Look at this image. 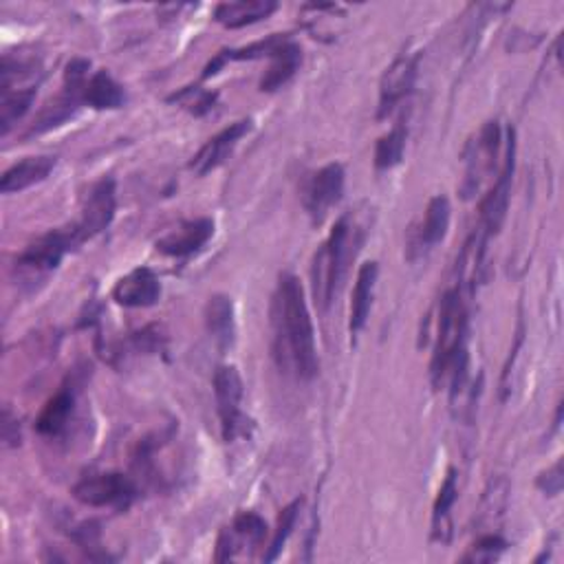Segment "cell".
Masks as SVG:
<instances>
[{"mask_svg": "<svg viewBox=\"0 0 564 564\" xmlns=\"http://www.w3.org/2000/svg\"><path fill=\"white\" fill-rule=\"evenodd\" d=\"M450 217H452V208L447 197H434L428 208H426V217L419 225V230L413 236V245L410 249H415L417 254H426L430 252L434 245H439L450 228Z\"/></svg>", "mask_w": 564, "mask_h": 564, "instance_id": "cell-18", "label": "cell"}, {"mask_svg": "<svg viewBox=\"0 0 564 564\" xmlns=\"http://www.w3.org/2000/svg\"><path fill=\"white\" fill-rule=\"evenodd\" d=\"M115 210H118L115 181L102 179V181L93 185V191L88 193V197L84 201L79 221L73 223L79 243H86L93 236H98L100 232H105L113 223Z\"/></svg>", "mask_w": 564, "mask_h": 564, "instance_id": "cell-6", "label": "cell"}, {"mask_svg": "<svg viewBox=\"0 0 564 564\" xmlns=\"http://www.w3.org/2000/svg\"><path fill=\"white\" fill-rule=\"evenodd\" d=\"M73 410H75V393L71 389H62L40 410V415L36 419L38 434H42L47 439L62 437L71 424Z\"/></svg>", "mask_w": 564, "mask_h": 564, "instance_id": "cell-21", "label": "cell"}, {"mask_svg": "<svg viewBox=\"0 0 564 564\" xmlns=\"http://www.w3.org/2000/svg\"><path fill=\"white\" fill-rule=\"evenodd\" d=\"M278 10L273 0H238V3H221L214 10L217 23L228 29H241L269 19Z\"/></svg>", "mask_w": 564, "mask_h": 564, "instance_id": "cell-20", "label": "cell"}, {"mask_svg": "<svg viewBox=\"0 0 564 564\" xmlns=\"http://www.w3.org/2000/svg\"><path fill=\"white\" fill-rule=\"evenodd\" d=\"M137 496V486L122 473H105L84 477L73 486V499L88 507L126 510Z\"/></svg>", "mask_w": 564, "mask_h": 564, "instance_id": "cell-5", "label": "cell"}, {"mask_svg": "<svg viewBox=\"0 0 564 564\" xmlns=\"http://www.w3.org/2000/svg\"><path fill=\"white\" fill-rule=\"evenodd\" d=\"M505 549H507V542H505L501 536L490 534V536H483V538H479V540L475 542L473 551H469V553L465 555V560H467V562H492V560H496Z\"/></svg>", "mask_w": 564, "mask_h": 564, "instance_id": "cell-28", "label": "cell"}, {"mask_svg": "<svg viewBox=\"0 0 564 564\" xmlns=\"http://www.w3.org/2000/svg\"><path fill=\"white\" fill-rule=\"evenodd\" d=\"M252 131V120H241L236 124H230L219 135L208 139V144L193 157L191 170L199 176H206L208 172L217 170L225 163V159L232 155V150L238 146V142Z\"/></svg>", "mask_w": 564, "mask_h": 564, "instance_id": "cell-14", "label": "cell"}, {"mask_svg": "<svg viewBox=\"0 0 564 564\" xmlns=\"http://www.w3.org/2000/svg\"><path fill=\"white\" fill-rule=\"evenodd\" d=\"M214 236V223L210 219H195V221H185L179 228H174L172 232H168L165 236H161L155 245L157 252L172 256V258H185L193 256L199 249H204V245Z\"/></svg>", "mask_w": 564, "mask_h": 564, "instance_id": "cell-15", "label": "cell"}, {"mask_svg": "<svg viewBox=\"0 0 564 564\" xmlns=\"http://www.w3.org/2000/svg\"><path fill=\"white\" fill-rule=\"evenodd\" d=\"M359 241L355 238V228L351 225L348 217L340 219L329 238L320 245V249L314 254L311 262V287H314V301L320 311H327L333 303L335 290L340 280L344 278V271L348 267V260L355 258V245Z\"/></svg>", "mask_w": 564, "mask_h": 564, "instance_id": "cell-2", "label": "cell"}, {"mask_svg": "<svg viewBox=\"0 0 564 564\" xmlns=\"http://www.w3.org/2000/svg\"><path fill=\"white\" fill-rule=\"evenodd\" d=\"M301 507L303 503L301 501H294L292 505H287L285 510L280 512L278 516V529L271 538V544H269V551L265 553V562H273L278 557V553L282 551V547H285V542L290 540L294 527H296V520H298V514H301Z\"/></svg>", "mask_w": 564, "mask_h": 564, "instance_id": "cell-27", "label": "cell"}, {"mask_svg": "<svg viewBox=\"0 0 564 564\" xmlns=\"http://www.w3.org/2000/svg\"><path fill=\"white\" fill-rule=\"evenodd\" d=\"M514 168H516V135H514V131H510L503 170L499 174V181L490 191V195L481 204V232L479 234L486 236L488 241L501 230V225L505 221L507 204H510V195H512Z\"/></svg>", "mask_w": 564, "mask_h": 564, "instance_id": "cell-8", "label": "cell"}, {"mask_svg": "<svg viewBox=\"0 0 564 564\" xmlns=\"http://www.w3.org/2000/svg\"><path fill=\"white\" fill-rule=\"evenodd\" d=\"M271 351L278 368L309 382L318 375L320 361L316 333L301 280L282 273L271 301Z\"/></svg>", "mask_w": 564, "mask_h": 564, "instance_id": "cell-1", "label": "cell"}, {"mask_svg": "<svg viewBox=\"0 0 564 564\" xmlns=\"http://www.w3.org/2000/svg\"><path fill=\"white\" fill-rule=\"evenodd\" d=\"M36 98V88H3V102H0V131L8 135L14 124L29 111Z\"/></svg>", "mask_w": 564, "mask_h": 564, "instance_id": "cell-24", "label": "cell"}, {"mask_svg": "<svg viewBox=\"0 0 564 564\" xmlns=\"http://www.w3.org/2000/svg\"><path fill=\"white\" fill-rule=\"evenodd\" d=\"M161 298V282L148 267H137L124 278L118 280L113 287V301L122 307L146 309L157 305Z\"/></svg>", "mask_w": 564, "mask_h": 564, "instance_id": "cell-13", "label": "cell"}, {"mask_svg": "<svg viewBox=\"0 0 564 564\" xmlns=\"http://www.w3.org/2000/svg\"><path fill=\"white\" fill-rule=\"evenodd\" d=\"M419 71V53H402L382 75L378 118H389L415 88Z\"/></svg>", "mask_w": 564, "mask_h": 564, "instance_id": "cell-10", "label": "cell"}, {"mask_svg": "<svg viewBox=\"0 0 564 564\" xmlns=\"http://www.w3.org/2000/svg\"><path fill=\"white\" fill-rule=\"evenodd\" d=\"M458 488H456V469H447V477L439 488L434 507H432V531L437 540H447L450 531V510L456 503Z\"/></svg>", "mask_w": 564, "mask_h": 564, "instance_id": "cell-25", "label": "cell"}, {"mask_svg": "<svg viewBox=\"0 0 564 564\" xmlns=\"http://www.w3.org/2000/svg\"><path fill=\"white\" fill-rule=\"evenodd\" d=\"M214 397H217V410L221 419V432L223 441L232 443L238 437L247 434L249 419L241 410L243 402V380L236 366H219L214 372Z\"/></svg>", "mask_w": 564, "mask_h": 564, "instance_id": "cell-4", "label": "cell"}, {"mask_svg": "<svg viewBox=\"0 0 564 564\" xmlns=\"http://www.w3.org/2000/svg\"><path fill=\"white\" fill-rule=\"evenodd\" d=\"M56 163H58V159L51 155L27 157V159L14 163L10 170H5L3 179H0V193L14 195V193L27 191V187L45 181L53 172Z\"/></svg>", "mask_w": 564, "mask_h": 564, "instance_id": "cell-17", "label": "cell"}, {"mask_svg": "<svg viewBox=\"0 0 564 564\" xmlns=\"http://www.w3.org/2000/svg\"><path fill=\"white\" fill-rule=\"evenodd\" d=\"M3 439H5L8 445H19L21 443L19 421L12 417L10 408H5V413H3Z\"/></svg>", "mask_w": 564, "mask_h": 564, "instance_id": "cell-30", "label": "cell"}, {"mask_svg": "<svg viewBox=\"0 0 564 564\" xmlns=\"http://www.w3.org/2000/svg\"><path fill=\"white\" fill-rule=\"evenodd\" d=\"M206 327L210 338L217 342L221 351L232 348L236 338V322H234V305L228 296L217 294L206 305Z\"/></svg>", "mask_w": 564, "mask_h": 564, "instance_id": "cell-23", "label": "cell"}, {"mask_svg": "<svg viewBox=\"0 0 564 564\" xmlns=\"http://www.w3.org/2000/svg\"><path fill=\"white\" fill-rule=\"evenodd\" d=\"M406 126L397 124L393 131H389L384 137H380L378 146H375V168L378 170H391L402 163L404 150H406Z\"/></svg>", "mask_w": 564, "mask_h": 564, "instance_id": "cell-26", "label": "cell"}, {"mask_svg": "<svg viewBox=\"0 0 564 564\" xmlns=\"http://www.w3.org/2000/svg\"><path fill=\"white\" fill-rule=\"evenodd\" d=\"M79 245L82 243H79L73 225L62 228V230H51V232L38 236L32 245H27V249L19 256L16 265H19V269H25V271L47 273L62 262L64 254H69L71 249H75Z\"/></svg>", "mask_w": 564, "mask_h": 564, "instance_id": "cell-7", "label": "cell"}, {"mask_svg": "<svg viewBox=\"0 0 564 564\" xmlns=\"http://www.w3.org/2000/svg\"><path fill=\"white\" fill-rule=\"evenodd\" d=\"M538 488L549 494V496H555L560 490H562V463L557 461L551 469H547V473L540 475L538 479Z\"/></svg>", "mask_w": 564, "mask_h": 564, "instance_id": "cell-29", "label": "cell"}, {"mask_svg": "<svg viewBox=\"0 0 564 564\" xmlns=\"http://www.w3.org/2000/svg\"><path fill=\"white\" fill-rule=\"evenodd\" d=\"M269 60H271V64H269L265 77L260 79V90H267V93L285 86L298 73V69L303 64V49L294 40L282 36L278 40V45L271 49Z\"/></svg>", "mask_w": 564, "mask_h": 564, "instance_id": "cell-16", "label": "cell"}, {"mask_svg": "<svg viewBox=\"0 0 564 564\" xmlns=\"http://www.w3.org/2000/svg\"><path fill=\"white\" fill-rule=\"evenodd\" d=\"M82 102L88 105L90 109H96V111H115V109L124 107L126 93L113 79L111 73L98 71L96 75L88 77V82L84 86V93H82Z\"/></svg>", "mask_w": 564, "mask_h": 564, "instance_id": "cell-22", "label": "cell"}, {"mask_svg": "<svg viewBox=\"0 0 564 564\" xmlns=\"http://www.w3.org/2000/svg\"><path fill=\"white\" fill-rule=\"evenodd\" d=\"M467 314L461 301V290H447L441 298L439 307V324H437V342H434V353L430 361V375L434 389H441V384L447 378L450 364L454 355L467 346Z\"/></svg>", "mask_w": 564, "mask_h": 564, "instance_id": "cell-3", "label": "cell"}, {"mask_svg": "<svg viewBox=\"0 0 564 564\" xmlns=\"http://www.w3.org/2000/svg\"><path fill=\"white\" fill-rule=\"evenodd\" d=\"M501 148V128L496 122H488L479 137L467 146V170H465V181L461 193L465 199L475 197L481 187L483 174L494 170V159Z\"/></svg>", "mask_w": 564, "mask_h": 564, "instance_id": "cell-9", "label": "cell"}, {"mask_svg": "<svg viewBox=\"0 0 564 564\" xmlns=\"http://www.w3.org/2000/svg\"><path fill=\"white\" fill-rule=\"evenodd\" d=\"M267 536V523L254 514V512H241L232 527L223 529L217 542V562H228L234 560L238 553V547H252L258 549L265 542Z\"/></svg>", "mask_w": 564, "mask_h": 564, "instance_id": "cell-12", "label": "cell"}, {"mask_svg": "<svg viewBox=\"0 0 564 564\" xmlns=\"http://www.w3.org/2000/svg\"><path fill=\"white\" fill-rule=\"evenodd\" d=\"M378 275H380L378 262H364L357 271V280L351 296V320H348V329L353 335H357L366 327V320L372 307L375 285H378Z\"/></svg>", "mask_w": 564, "mask_h": 564, "instance_id": "cell-19", "label": "cell"}, {"mask_svg": "<svg viewBox=\"0 0 564 564\" xmlns=\"http://www.w3.org/2000/svg\"><path fill=\"white\" fill-rule=\"evenodd\" d=\"M344 195V168L340 163H329L318 170L305 185V208L314 223H322L333 206L342 201Z\"/></svg>", "mask_w": 564, "mask_h": 564, "instance_id": "cell-11", "label": "cell"}]
</instances>
